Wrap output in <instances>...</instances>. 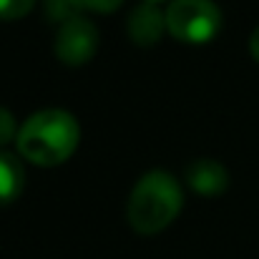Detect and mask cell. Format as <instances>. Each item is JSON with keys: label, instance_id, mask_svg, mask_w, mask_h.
<instances>
[{"label": "cell", "instance_id": "cell-4", "mask_svg": "<svg viewBox=\"0 0 259 259\" xmlns=\"http://www.w3.org/2000/svg\"><path fill=\"white\" fill-rule=\"evenodd\" d=\"M96 48H98V30L91 20L76 15L61 23L58 35H56V56L61 63L78 68L93 58Z\"/></svg>", "mask_w": 259, "mask_h": 259}, {"label": "cell", "instance_id": "cell-13", "mask_svg": "<svg viewBox=\"0 0 259 259\" xmlns=\"http://www.w3.org/2000/svg\"><path fill=\"white\" fill-rule=\"evenodd\" d=\"M151 3H161V0H151Z\"/></svg>", "mask_w": 259, "mask_h": 259}, {"label": "cell", "instance_id": "cell-3", "mask_svg": "<svg viewBox=\"0 0 259 259\" xmlns=\"http://www.w3.org/2000/svg\"><path fill=\"white\" fill-rule=\"evenodd\" d=\"M222 25V10L214 0H171L166 8V30L189 46L209 43Z\"/></svg>", "mask_w": 259, "mask_h": 259}, {"label": "cell", "instance_id": "cell-1", "mask_svg": "<svg viewBox=\"0 0 259 259\" xmlns=\"http://www.w3.org/2000/svg\"><path fill=\"white\" fill-rule=\"evenodd\" d=\"M81 139L78 121L63 108L33 113L18 131V154L35 166H58L76 151Z\"/></svg>", "mask_w": 259, "mask_h": 259}, {"label": "cell", "instance_id": "cell-7", "mask_svg": "<svg viewBox=\"0 0 259 259\" xmlns=\"http://www.w3.org/2000/svg\"><path fill=\"white\" fill-rule=\"evenodd\" d=\"M25 186V171L18 156L0 151V206L13 204Z\"/></svg>", "mask_w": 259, "mask_h": 259}, {"label": "cell", "instance_id": "cell-9", "mask_svg": "<svg viewBox=\"0 0 259 259\" xmlns=\"http://www.w3.org/2000/svg\"><path fill=\"white\" fill-rule=\"evenodd\" d=\"M46 8H48L51 18L66 23V20L76 18V10H78L81 5H78V0H46Z\"/></svg>", "mask_w": 259, "mask_h": 259}, {"label": "cell", "instance_id": "cell-12", "mask_svg": "<svg viewBox=\"0 0 259 259\" xmlns=\"http://www.w3.org/2000/svg\"><path fill=\"white\" fill-rule=\"evenodd\" d=\"M249 53L254 56V61L259 63V25L254 28V33H252V38H249Z\"/></svg>", "mask_w": 259, "mask_h": 259}, {"label": "cell", "instance_id": "cell-11", "mask_svg": "<svg viewBox=\"0 0 259 259\" xmlns=\"http://www.w3.org/2000/svg\"><path fill=\"white\" fill-rule=\"evenodd\" d=\"M123 0H78L81 8L86 10H93V13H113Z\"/></svg>", "mask_w": 259, "mask_h": 259}, {"label": "cell", "instance_id": "cell-8", "mask_svg": "<svg viewBox=\"0 0 259 259\" xmlns=\"http://www.w3.org/2000/svg\"><path fill=\"white\" fill-rule=\"evenodd\" d=\"M35 0H0V20H18L33 10Z\"/></svg>", "mask_w": 259, "mask_h": 259}, {"label": "cell", "instance_id": "cell-5", "mask_svg": "<svg viewBox=\"0 0 259 259\" xmlns=\"http://www.w3.org/2000/svg\"><path fill=\"white\" fill-rule=\"evenodd\" d=\"M126 30H128V38L139 48H151V46H156L161 40V35L166 30V13L151 0L139 3L128 13Z\"/></svg>", "mask_w": 259, "mask_h": 259}, {"label": "cell", "instance_id": "cell-6", "mask_svg": "<svg viewBox=\"0 0 259 259\" xmlns=\"http://www.w3.org/2000/svg\"><path fill=\"white\" fill-rule=\"evenodd\" d=\"M186 184L196 194H201V196H217V194L227 191L229 174L214 159H199V161L189 164V169H186Z\"/></svg>", "mask_w": 259, "mask_h": 259}, {"label": "cell", "instance_id": "cell-2", "mask_svg": "<svg viewBox=\"0 0 259 259\" xmlns=\"http://www.w3.org/2000/svg\"><path fill=\"white\" fill-rule=\"evenodd\" d=\"M181 204H184V191H181L179 181L171 174L156 169V171L144 174L136 181V186L128 196L126 217H128V224L134 227V232L159 234L179 217Z\"/></svg>", "mask_w": 259, "mask_h": 259}, {"label": "cell", "instance_id": "cell-10", "mask_svg": "<svg viewBox=\"0 0 259 259\" xmlns=\"http://www.w3.org/2000/svg\"><path fill=\"white\" fill-rule=\"evenodd\" d=\"M18 131H20V128L15 126L13 113L0 106V146H5L10 139H18Z\"/></svg>", "mask_w": 259, "mask_h": 259}]
</instances>
